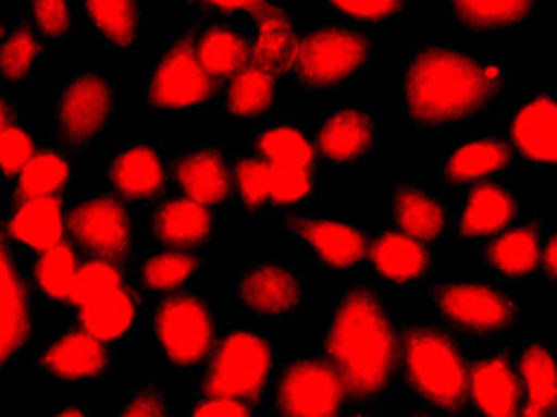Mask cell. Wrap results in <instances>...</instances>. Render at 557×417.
Listing matches in <instances>:
<instances>
[{
	"instance_id": "obj_1",
	"label": "cell",
	"mask_w": 557,
	"mask_h": 417,
	"mask_svg": "<svg viewBox=\"0 0 557 417\" xmlns=\"http://www.w3.org/2000/svg\"><path fill=\"white\" fill-rule=\"evenodd\" d=\"M508 86V72L453 44H424L405 62L403 112L420 130L453 126L481 115Z\"/></svg>"
},
{
	"instance_id": "obj_2",
	"label": "cell",
	"mask_w": 557,
	"mask_h": 417,
	"mask_svg": "<svg viewBox=\"0 0 557 417\" xmlns=\"http://www.w3.org/2000/svg\"><path fill=\"white\" fill-rule=\"evenodd\" d=\"M322 348L350 401L372 403L394 389L400 370V334L374 289L356 286L338 298Z\"/></svg>"
},
{
	"instance_id": "obj_3",
	"label": "cell",
	"mask_w": 557,
	"mask_h": 417,
	"mask_svg": "<svg viewBox=\"0 0 557 417\" xmlns=\"http://www.w3.org/2000/svg\"><path fill=\"white\" fill-rule=\"evenodd\" d=\"M400 370L412 394L441 413L458 415L470 401L472 365L438 327L412 324L400 334Z\"/></svg>"
},
{
	"instance_id": "obj_4",
	"label": "cell",
	"mask_w": 557,
	"mask_h": 417,
	"mask_svg": "<svg viewBox=\"0 0 557 417\" xmlns=\"http://www.w3.org/2000/svg\"><path fill=\"white\" fill-rule=\"evenodd\" d=\"M117 88L100 68H82L60 84L53 100V136L60 146L86 150L108 132L115 112Z\"/></svg>"
},
{
	"instance_id": "obj_5",
	"label": "cell",
	"mask_w": 557,
	"mask_h": 417,
	"mask_svg": "<svg viewBox=\"0 0 557 417\" xmlns=\"http://www.w3.org/2000/svg\"><path fill=\"white\" fill-rule=\"evenodd\" d=\"M374 44L344 24H320L300 36L290 74L306 91H324L356 79L372 65Z\"/></svg>"
},
{
	"instance_id": "obj_6",
	"label": "cell",
	"mask_w": 557,
	"mask_h": 417,
	"mask_svg": "<svg viewBox=\"0 0 557 417\" xmlns=\"http://www.w3.org/2000/svg\"><path fill=\"white\" fill-rule=\"evenodd\" d=\"M274 344L258 332L236 330L214 346L198 394L252 403L264 394L274 370Z\"/></svg>"
},
{
	"instance_id": "obj_7",
	"label": "cell",
	"mask_w": 557,
	"mask_h": 417,
	"mask_svg": "<svg viewBox=\"0 0 557 417\" xmlns=\"http://www.w3.org/2000/svg\"><path fill=\"white\" fill-rule=\"evenodd\" d=\"M214 94L218 82L200 65L191 32L180 34L164 46L144 88L148 108L158 112L196 110L210 103Z\"/></svg>"
},
{
	"instance_id": "obj_8",
	"label": "cell",
	"mask_w": 557,
	"mask_h": 417,
	"mask_svg": "<svg viewBox=\"0 0 557 417\" xmlns=\"http://www.w3.org/2000/svg\"><path fill=\"white\" fill-rule=\"evenodd\" d=\"M153 334L162 358L174 368H196L208 360L218 341L210 303L198 294H174L153 312Z\"/></svg>"
},
{
	"instance_id": "obj_9",
	"label": "cell",
	"mask_w": 557,
	"mask_h": 417,
	"mask_svg": "<svg viewBox=\"0 0 557 417\" xmlns=\"http://www.w3.org/2000/svg\"><path fill=\"white\" fill-rule=\"evenodd\" d=\"M434 310L443 322L472 336H496L522 320L519 303L486 282H446L432 289Z\"/></svg>"
},
{
	"instance_id": "obj_10",
	"label": "cell",
	"mask_w": 557,
	"mask_h": 417,
	"mask_svg": "<svg viewBox=\"0 0 557 417\" xmlns=\"http://www.w3.org/2000/svg\"><path fill=\"white\" fill-rule=\"evenodd\" d=\"M348 394L338 372L320 358L288 363L274 391L276 417H338Z\"/></svg>"
},
{
	"instance_id": "obj_11",
	"label": "cell",
	"mask_w": 557,
	"mask_h": 417,
	"mask_svg": "<svg viewBox=\"0 0 557 417\" xmlns=\"http://www.w3.org/2000/svg\"><path fill=\"white\" fill-rule=\"evenodd\" d=\"M67 232L94 260L124 265L134 256L129 210L115 196L98 194L79 200L67 214Z\"/></svg>"
},
{
	"instance_id": "obj_12",
	"label": "cell",
	"mask_w": 557,
	"mask_h": 417,
	"mask_svg": "<svg viewBox=\"0 0 557 417\" xmlns=\"http://www.w3.org/2000/svg\"><path fill=\"white\" fill-rule=\"evenodd\" d=\"M238 306L256 318H288L306 298L302 277L282 260H256L234 277Z\"/></svg>"
},
{
	"instance_id": "obj_13",
	"label": "cell",
	"mask_w": 557,
	"mask_h": 417,
	"mask_svg": "<svg viewBox=\"0 0 557 417\" xmlns=\"http://www.w3.org/2000/svg\"><path fill=\"white\" fill-rule=\"evenodd\" d=\"M286 230L306 246L322 268L346 272L370 256V236L350 220L288 218Z\"/></svg>"
},
{
	"instance_id": "obj_14",
	"label": "cell",
	"mask_w": 557,
	"mask_h": 417,
	"mask_svg": "<svg viewBox=\"0 0 557 417\" xmlns=\"http://www.w3.org/2000/svg\"><path fill=\"white\" fill-rule=\"evenodd\" d=\"M106 182L110 194L129 204L158 198L170 182L164 148L150 142H134L122 146L108 160Z\"/></svg>"
},
{
	"instance_id": "obj_15",
	"label": "cell",
	"mask_w": 557,
	"mask_h": 417,
	"mask_svg": "<svg viewBox=\"0 0 557 417\" xmlns=\"http://www.w3.org/2000/svg\"><path fill=\"white\" fill-rule=\"evenodd\" d=\"M172 172L182 194L206 208L226 206L236 192L232 162L214 144L184 148L174 158Z\"/></svg>"
},
{
	"instance_id": "obj_16",
	"label": "cell",
	"mask_w": 557,
	"mask_h": 417,
	"mask_svg": "<svg viewBox=\"0 0 557 417\" xmlns=\"http://www.w3.org/2000/svg\"><path fill=\"white\" fill-rule=\"evenodd\" d=\"M110 365V353L100 339L84 327H70L48 341L39 353L36 368L58 382H86L103 377Z\"/></svg>"
},
{
	"instance_id": "obj_17",
	"label": "cell",
	"mask_w": 557,
	"mask_h": 417,
	"mask_svg": "<svg viewBox=\"0 0 557 417\" xmlns=\"http://www.w3.org/2000/svg\"><path fill=\"white\" fill-rule=\"evenodd\" d=\"M379 124L372 110L362 106H344L320 122L314 146L318 156L334 165H356L370 158L376 146Z\"/></svg>"
},
{
	"instance_id": "obj_18",
	"label": "cell",
	"mask_w": 557,
	"mask_h": 417,
	"mask_svg": "<svg viewBox=\"0 0 557 417\" xmlns=\"http://www.w3.org/2000/svg\"><path fill=\"white\" fill-rule=\"evenodd\" d=\"M510 144L527 162L557 165V96L527 98L508 120Z\"/></svg>"
},
{
	"instance_id": "obj_19",
	"label": "cell",
	"mask_w": 557,
	"mask_h": 417,
	"mask_svg": "<svg viewBox=\"0 0 557 417\" xmlns=\"http://www.w3.org/2000/svg\"><path fill=\"white\" fill-rule=\"evenodd\" d=\"M512 168V148L496 134L472 136L441 160L438 180L446 186H474Z\"/></svg>"
},
{
	"instance_id": "obj_20",
	"label": "cell",
	"mask_w": 557,
	"mask_h": 417,
	"mask_svg": "<svg viewBox=\"0 0 557 417\" xmlns=\"http://www.w3.org/2000/svg\"><path fill=\"white\" fill-rule=\"evenodd\" d=\"M32 339V303L27 282L10 248L0 256V358L12 363Z\"/></svg>"
},
{
	"instance_id": "obj_21",
	"label": "cell",
	"mask_w": 557,
	"mask_h": 417,
	"mask_svg": "<svg viewBox=\"0 0 557 417\" xmlns=\"http://www.w3.org/2000/svg\"><path fill=\"white\" fill-rule=\"evenodd\" d=\"M470 401L481 417H519L522 389L508 353L481 358L470 370Z\"/></svg>"
},
{
	"instance_id": "obj_22",
	"label": "cell",
	"mask_w": 557,
	"mask_h": 417,
	"mask_svg": "<svg viewBox=\"0 0 557 417\" xmlns=\"http://www.w3.org/2000/svg\"><path fill=\"white\" fill-rule=\"evenodd\" d=\"M522 415L557 417V353L546 339H529L517 358Z\"/></svg>"
},
{
	"instance_id": "obj_23",
	"label": "cell",
	"mask_w": 557,
	"mask_h": 417,
	"mask_svg": "<svg viewBox=\"0 0 557 417\" xmlns=\"http://www.w3.org/2000/svg\"><path fill=\"white\" fill-rule=\"evenodd\" d=\"M148 232L162 246L174 250H194L206 246L214 236V218L210 208L180 196L164 200L150 212Z\"/></svg>"
},
{
	"instance_id": "obj_24",
	"label": "cell",
	"mask_w": 557,
	"mask_h": 417,
	"mask_svg": "<svg viewBox=\"0 0 557 417\" xmlns=\"http://www.w3.org/2000/svg\"><path fill=\"white\" fill-rule=\"evenodd\" d=\"M391 220L398 226V232L422 244H434L446 234L450 214L443 200L429 192L426 186L403 180L391 194Z\"/></svg>"
},
{
	"instance_id": "obj_25",
	"label": "cell",
	"mask_w": 557,
	"mask_h": 417,
	"mask_svg": "<svg viewBox=\"0 0 557 417\" xmlns=\"http://www.w3.org/2000/svg\"><path fill=\"white\" fill-rule=\"evenodd\" d=\"M519 218V198L498 182H481L470 188L458 220L460 238L498 236Z\"/></svg>"
},
{
	"instance_id": "obj_26",
	"label": "cell",
	"mask_w": 557,
	"mask_h": 417,
	"mask_svg": "<svg viewBox=\"0 0 557 417\" xmlns=\"http://www.w3.org/2000/svg\"><path fill=\"white\" fill-rule=\"evenodd\" d=\"M370 262L384 282L414 286L432 270V250L417 238L398 230L376 236L370 246Z\"/></svg>"
},
{
	"instance_id": "obj_27",
	"label": "cell",
	"mask_w": 557,
	"mask_h": 417,
	"mask_svg": "<svg viewBox=\"0 0 557 417\" xmlns=\"http://www.w3.org/2000/svg\"><path fill=\"white\" fill-rule=\"evenodd\" d=\"M8 234L27 246L29 250L46 253L62 244L67 232V214L62 210V198H29L17 200L12 208L8 224Z\"/></svg>"
},
{
	"instance_id": "obj_28",
	"label": "cell",
	"mask_w": 557,
	"mask_h": 417,
	"mask_svg": "<svg viewBox=\"0 0 557 417\" xmlns=\"http://www.w3.org/2000/svg\"><path fill=\"white\" fill-rule=\"evenodd\" d=\"M300 36L294 29L288 12L278 5H268L256 15V39L250 46V65L282 77L290 74Z\"/></svg>"
},
{
	"instance_id": "obj_29",
	"label": "cell",
	"mask_w": 557,
	"mask_h": 417,
	"mask_svg": "<svg viewBox=\"0 0 557 417\" xmlns=\"http://www.w3.org/2000/svg\"><path fill=\"white\" fill-rule=\"evenodd\" d=\"M541 250L543 244L539 222L531 220L493 236L481 256H484L488 268L498 274L510 277V280H524V277H531L539 270Z\"/></svg>"
},
{
	"instance_id": "obj_30",
	"label": "cell",
	"mask_w": 557,
	"mask_h": 417,
	"mask_svg": "<svg viewBox=\"0 0 557 417\" xmlns=\"http://www.w3.org/2000/svg\"><path fill=\"white\" fill-rule=\"evenodd\" d=\"M200 65L214 82L234 79L250 65V44L232 24H210L196 36Z\"/></svg>"
},
{
	"instance_id": "obj_31",
	"label": "cell",
	"mask_w": 557,
	"mask_h": 417,
	"mask_svg": "<svg viewBox=\"0 0 557 417\" xmlns=\"http://www.w3.org/2000/svg\"><path fill=\"white\" fill-rule=\"evenodd\" d=\"M138 318V296L129 284H122L112 292L94 298L79 308V322L86 332L110 344L129 334Z\"/></svg>"
},
{
	"instance_id": "obj_32",
	"label": "cell",
	"mask_w": 557,
	"mask_h": 417,
	"mask_svg": "<svg viewBox=\"0 0 557 417\" xmlns=\"http://www.w3.org/2000/svg\"><path fill=\"white\" fill-rule=\"evenodd\" d=\"M534 3L529 0H455L448 5L450 20L472 34H503L522 24Z\"/></svg>"
},
{
	"instance_id": "obj_33",
	"label": "cell",
	"mask_w": 557,
	"mask_h": 417,
	"mask_svg": "<svg viewBox=\"0 0 557 417\" xmlns=\"http://www.w3.org/2000/svg\"><path fill=\"white\" fill-rule=\"evenodd\" d=\"M252 150L264 162L276 168H314L318 160V146L310 136L294 122H276L268 130L258 132L252 138Z\"/></svg>"
},
{
	"instance_id": "obj_34",
	"label": "cell",
	"mask_w": 557,
	"mask_h": 417,
	"mask_svg": "<svg viewBox=\"0 0 557 417\" xmlns=\"http://www.w3.org/2000/svg\"><path fill=\"white\" fill-rule=\"evenodd\" d=\"M74 162L58 148H44L32 158L27 168L15 180V198H62V192L70 186Z\"/></svg>"
},
{
	"instance_id": "obj_35",
	"label": "cell",
	"mask_w": 557,
	"mask_h": 417,
	"mask_svg": "<svg viewBox=\"0 0 557 417\" xmlns=\"http://www.w3.org/2000/svg\"><path fill=\"white\" fill-rule=\"evenodd\" d=\"M276 100V77L256 65L238 72L224 91V108L234 120H256L272 110Z\"/></svg>"
},
{
	"instance_id": "obj_36",
	"label": "cell",
	"mask_w": 557,
	"mask_h": 417,
	"mask_svg": "<svg viewBox=\"0 0 557 417\" xmlns=\"http://www.w3.org/2000/svg\"><path fill=\"white\" fill-rule=\"evenodd\" d=\"M82 10L91 29L108 46L117 50H132L138 44V15H141V8L134 0H115V3L88 0Z\"/></svg>"
},
{
	"instance_id": "obj_37",
	"label": "cell",
	"mask_w": 557,
	"mask_h": 417,
	"mask_svg": "<svg viewBox=\"0 0 557 417\" xmlns=\"http://www.w3.org/2000/svg\"><path fill=\"white\" fill-rule=\"evenodd\" d=\"M202 268V260L191 250H158L141 262V286L148 294H174L191 284Z\"/></svg>"
},
{
	"instance_id": "obj_38",
	"label": "cell",
	"mask_w": 557,
	"mask_h": 417,
	"mask_svg": "<svg viewBox=\"0 0 557 417\" xmlns=\"http://www.w3.org/2000/svg\"><path fill=\"white\" fill-rule=\"evenodd\" d=\"M44 39L27 20H22L5 32L0 48V77L8 86H17L32 77L36 62L44 56Z\"/></svg>"
},
{
	"instance_id": "obj_39",
	"label": "cell",
	"mask_w": 557,
	"mask_h": 417,
	"mask_svg": "<svg viewBox=\"0 0 557 417\" xmlns=\"http://www.w3.org/2000/svg\"><path fill=\"white\" fill-rule=\"evenodd\" d=\"M77 272H79L77 253H74V248L65 242L46 253H39V258L34 260V268H32L34 282L39 286V292L46 298L58 301V303H70Z\"/></svg>"
},
{
	"instance_id": "obj_40",
	"label": "cell",
	"mask_w": 557,
	"mask_h": 417,
	"mask_svg": "<svg viewBox=\"0 0 557 417\" xmlns=\"http://www.w3.org/2000/svg\"><path fill=\"white\" fill-rule=\"evenodd\" d=\"M234 188L240 204L256 210L272 198V165L256 154L238 158L234 165Z\"/></svg>"
},
{
	"instance_id": "obj_41",
	"label": "cell",
	"mask_w": 557,
	"mask_h": 417,
	"mask_svg": "<svg viewBox=\"0 0 557 417\" xmlns=\"http://www.w3.org/2000/svg\"><path fill=\"white\" fill-rule=\"evenodd\" d=\"M122 284H124V274L120 270V265L91 258V260L79 265L77 280H74V286H72L70 303L72 306L82 308V306H86V303H91L94 298L103 296Z\"/></svg>"
},
{
	"instance_id": "obj_42",
	"label": "cell",
	"mask_w": 557,
	"mask_h": 417,
	"mask_svg": "<svg viewBox=\"0 0 557 417\" xmlns=\"http://www.w3.org/2000/svg\"><path fill=\"white\" fill-rule=\"evenodd\" d=\"M39 154L34 136L15 124H3L0 130V170L8 180H17L20 172L29 165L32 158Z\"/></svg>"
},
{
	"instance_id": "obj_43",
	"label": "cell",
	"mask_w": 557,
	"mask_h": 417,
	"mask_svg": "<svg viewBox=\"0 0 557 417\" xmlns=\"http://www.w3.org/2000/svg\"><path fill=\"white\" fill-rule=\"evenodd\" d=\"M314 194V172L308 168L272 165V198L274 206H300Z\"/></svg>"
},
{
	"instance_id": "obj_44",
	"label": "cell",
	"mask_w": 557,
	"mask_h": 417,
	"mask_svg": "<svg viewBox=\"0 0 557 417\" xmlns=\"http://www.w3.org/2000/svg\"><path fill=\"white\" fill-rule=\"evenodd\" d=\"M27 22L41 39H67L72 32V8L65 0H36L27 5Z\"/></svg>"
},
{
	"instance_id": "obj_45",
	"label": "cell",
	"mask_w": 557,
	"mask_h": 417,
	"mask_svg": "<svg viewBox=\"0 0 557 417\" xmlns=\"http://www.w3.org/2000/svg\"><path fill=\"white\" fill-rule=\"evenodd\" d=\"M115 417H170V408L162 389L153 382H146L126 398L122 410Z\"/></svg>"
},
{
	"instance_id": "obj_46",
	"label": "cell",
	"mask_w": 557,
	"mask_h": 417,
	"mask_svg": "<svg viewBox=\"0 0 557 417\" xmlns=\"http://www.w3.org/2000/svg\"><path fill=\"white\" fill-rule=\"evenodd\" d=\"M329 8L341 12V15L356 22H384L396 17L398 12L405 10V3L400 0H370V3H362V0H348V3H329Z\"/></svg>"
},
{
	"instance_id": "obj_47",
	"label": "cell",
	"mask_w": 557,
	"mask_h": 417,
	"mask_svg": "<svg viewBox=\"0 0 557 417\" xmlns=\"http://www.w3.org/2000/svg\"><path fill=\"white\" fill-rule=\"evenodd\" d=\"M186 417H252L250 403L238 398L200 396Z\"/></svg>"
},
{
	"instance_id": "obj_48",
	"label": "cell",
	"mask_w": 557,
	"mask_h": 417,
	"mask_svg": "<svg viewBox=\"0 0 557 417\" xmlns=\"http://www.w3.org/2000/svg\"><path fill=\"white\" fill-rule=\"evenodd\" d=\"M268 5L270 3H252V0H248V3H226V0H220V3H191L188 8L208 12H250V15L256 17L258 12H262Z\"/></svg>"
},
{
	"instance_id": "obj_49",
	"label": "cell",
	"mask_w": 557,
	"mask_h": 417,
	"mask_svg": "<svg viewBox=\"0 0 557 417\" xmlns=\"http://www.w3.org/2000/svg\"><path fill=\"white\" fill-rule=\"evenodd\" d=\"M541 268H543V272H546L548 280L557 284V232H553L548 236V242L543 244Z\"/></svg>"
},
{
	"instance_id": "obj_50",
	"label": "cell",
	"mask_w": 557,
	"mask_h": 417,
	"mask_svg": "<svg viewBox=\"0 0 557 417\" xmlns=\"http://www.w3.org/2000/svg\"><path fill=\"white\" fill-rule=\"evenodd\" d=\"M50 417H91V415H88V413L82 410V408H62V410L53 413Z\"/></svg>"
},
{
	"instance_id": "obj_51",
	"label": "cell",
	"mask_w": 557,
	"mask_h": 417,
	"mask_svg": "<svg viewBox=\"0 0 557 417\" xmlns=\"http://www.w3.org/2000/svg\"><path fill=\"white\" fill-rule=\"evenodd\" d=\"M405 417H434V415H429V413H424V410H414V413H408Z\"/></svg>"
},
{
	"instance_id": "obj_52",
	"label": "cell",
	"mask_w": 557,
	"mask_h": 417,
	"mask_svg": "<svg viewBox=\"0 0 557 417\" xmlns=\"http://www.w3.org/2000/svg\"><path fill=\"white\" fill-rule=\"evenodd\" d=\"M348 417H374V415H370V413H352Z\"/></svg>"
}]
</instances>
